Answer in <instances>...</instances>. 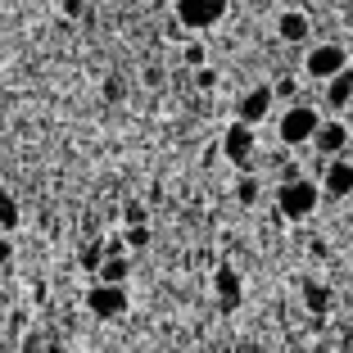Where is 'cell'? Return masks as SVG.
I'll return each mask as SVG.
<instances>
[{"instance_id": "cell-1", "label": "cell", "mask_w": 353, "mask_h": 353, "mask_svg": "<svg viewBox=\"0 0 353 353\" xmlns=\"http://www.w3.org/2000/svg\"><path fill=\"white\" fill-rule=\"evenodd\" d=\"M308 73L331 82L335 73H344V50H340V46H317V50L308 54Z\"/></svg>"}, {"instance_id": "cell-2", "label": "cell", "mask_w": 353, "mask_h": 353, "mask_svg": "<svg viewBox=\"0 0 353 353\" xmlns=\"http://www.w3.org/2000/svg\"><path fill=\"white\" fill-rule=\"evenodd\" d=\"M317 114H312V109H290V114H285V123H281V136H285V141H308V136H317Z\"/></svg>"}, {"instance_id": "cell-3", "label": "cell", "mask_w": 353, "mask_h": 353, "mask_svg": "<svg viewBox=\"0 0 353 353\" xmlns=\"http://www.w3.org/2000/svg\"><path fill=\"white\" fill-rule=\"evenodd\" d=\"M312 141H317V150H322V154H340V150L349 145V132H344L340 123H322Z\"/></svg>"}, {"instance_id": "cell-4", "label": "cell", "mask_w": 353, "mask_h": 353, "mask_svg": "<svg viewBox=\"0 0 353 353\" xmlns=\"http://www.w3.org/2000/svg\"><path fill=\"white\" fill-rule=\"evenodd\" d=\"M312 199H317V190L303 186V181H299V186H285V190H281V204H285V213H308Z\"/></svg>"}, {"instance_id": "cell-5", "label": "cell", "mask_w": 353, "mask_h": 353, "mask_svg": "<svg viewBox=\"0 0 353 353\" xmlns=\"http://www.w3.org/2000/svg\"><path fill=\"white\" fill-rule=\"evenodd\" d=\"M326 190H331V195H349L353 190V163H331L326 168Z\"/></svg>"}, {"instance_id": "cell-6", "label": "cell", "mask_w": 353, "mask_h": 353, "mask_svg": "<svg viewBox=\"0 0 353 353\" xmlns=\"http://www.w3.org/2000/svg\"><path fill=\"white\" fill-rule=\"evenodd\" d=\"M326 100H331L335 109H344V104L353 100V68H344V73L331 77V91H326Z\"/></svg>"}, {"instance_id": "cell-7", "label": "cell", "mask_w": 353, "mask_h": 353, "mask_svg": "<svg viewBox=\"0 0 353 353\" xmlns=\"http://www.w3.org/2000/svg\"><path fill=\"white\" fill-rule=\"evenodd\" d=\"M303 32H308V23H303L299 14H285V19H281V37H285V41H303Z\"/></svg>"}, {"instance_id": "cell-8", "label": "cell", "mask_w": 353, "mask_h": 353, "mask_svg": "<svg viewBox=\"0 0 353 353\" xmlns=\"http://www.w3.org/2000/svg\"><path fill=\"white\" fill-rule=\"evenodd\" d=\"M245 114H250V118H263V114H268V91L250 95V100H245Z\"/></svg>"}]
</instances>
